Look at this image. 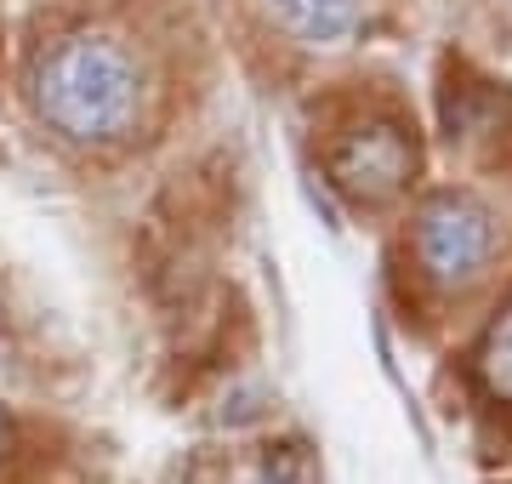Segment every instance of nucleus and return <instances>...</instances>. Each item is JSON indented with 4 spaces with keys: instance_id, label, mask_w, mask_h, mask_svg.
I'll list each match as a JSON object with an SVG mask.
<instances>
[{
    "instance_id": "f257e3e1",
    "label": "nucleus",
    "mask_w": 512,
    "mask_h": 484,
    "mask_svg": "<svg viewBox=\"0 0 512 484\" xmlns=\"http://www.w3.org/2000/svg\"><path fill=\"white\" fill-rule=\"evenodd\" d=\"M35 114L86 149L120 143L143 114V69L114 35H63L35 63Z\"/></svg>"
},
{
    "instance_id": "423d86ee",
    "label": "nucleus",
    "mask_w": 512,
    "mask_h": 484,
    "mask_svg": "<svg viewBox=\"0 0 512 484\" xmlns=\"http://www.w3.org/2000/svg\"><path fill=\"white\" fill-rule=\"evenodd\" d=\"M478 376H484V388H490L495 399L512 405V308L495 319L490 331H484V342H478Z\"/></svg>"
},
{
    "instance_id": "f03ea898",
    "label": "nucleus",
    "mask_w": 512,
    "mask_h": 484,
    "mask_svg": "<svg viewBox=\"0 0 512 484\" xmlns=\"http://www.w3.org/2000/svg\"><path fill=\"white\" fill-rule=\"evenodd\" d=\"M495 251V223L473 194H433L416 217V257L427 280L439 285H467L484 274Z\"/></svg>"
},
{
    "instance_id": "7ed1b4c3",
    "label": "nucleus",
    "mask_w": 512,
    "mask_h": 484,
    "mask_svg": "<svg viewBox=\"0 0 512 484\" xmlns=\"http://www.w3.org/2000/svg\"><path fill=\"white\" fill-rule=\"evenodd\" d=\"M325 171L353 205H382L410 183L416 143H410V131L399 120H365V126H348L330 143Z\"/></svg>"
},
{
    "instance_id": "39448f33",
    "label": "nucleus",
    "mask_w": 512,
    "mask_h": 484,
    "mask_svg": "<svg viewBox=\"0 0 512 484\" xmlns=\"http://www.w3.org/2000/svg\"><path fill=\"white\" fill-rule=\"evenodd\" d=\"M239 484H319V467H313V450L302 439H285V445L262 450V462Z\"/></svg>"
},
{
    "instance_id": "20e7f679",
    "label": "nucleus",
    "mask_w": 512,
    "mask_h": 484,
    "mask_svg": "<svg viewBox=\"0 0 512 484\" xmlns=\"http://www.w3.org/2000/svg\"><path fill=\"white\" fill-rule=\"evenodd\" d=\"M268 12L302 46H342L359 29V0H268Z\"/></svg>"
}]
</instances>
